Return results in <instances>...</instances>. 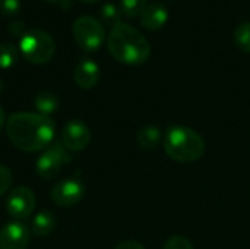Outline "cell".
Segmentation results:
<instances>
[{"label": "cell", "mask_w": 250, "mask_h": 249, "mask_svg": "<svg viewBox=\"0 0 250 249\" xmlns=\"http://www.w3.org/2000/svg\"><path fill=\"white\" fill-rule=\"evenodd\" d=\"M72 157L69 156V151L63 147V144H53L50 145L37 160L35 163V173L41 179H53L56 178L63 164L70 163Z\"/></svg>", "instance_id": "8992f818"}, {"label": "cell", "mask_w": 250, "mask_h": 249, "mask_svg": "<svg viewBox=\"0 0 250 249\" xmlns=\"http://www.w3.org/2000/svg\"><path fill=\"white\" fill-rule=\"evenodd\" d=\"M146 4H148V0H120L122 13L127 18L141 16Z\"/></svg>", "instance_id": "ac0fdd59"}, {"label": "cell", "mask_w": 250, "mask_h": 249, "mask_svg": "<svg viewBox=\"0 0 250 249\" xmlns=\"http://www.w3.org/2000/svg\"><path fill=\"white\" fill-rule=\"evenodd\" d=\"M53 4H59L63 10H67V9H72L73 6V0H47Z\"/></svg>", "instance_id": "d4e9b609"}, {"label": "cell", "mask_w": 250, "mask_h": 249, "mask_svg": "<svg viewBox=\"0 0 250 249\" xmlns=\"http://www.w3.org/2000/svg\"><path fill=\"white\" fill-rule=\"evenodd\" d=\"M6 134L12 145L25 153L41 151L54 139L56 125L50 116L16 112L6 120Z\"/></svg>", "instance_id": "6da1fadb"}, {"label": "cell", "mask_w": 250, "mask_h": 249, "mask_svg": "<svg viewBox=\"0 0 250 249\" xmlns=\"http://www.w3.org/2000/svg\"><path fill=\"white\" fill-rule=\"evenodd\" d=\"M78 1H82V3H95L98 0H78Z\"/></svg>", "instance_id": "4316f807"}, {"label": "cell", "mask_w": 250, "mask_h": 249, "mask_svg": "<svg viewBox=\"0 0 250 249\" xmlns=\"http://www.w3.org/2000/svg\"><path fill=\"white\" fill-rule=\"evenodd\" d=\"M110 54L120 63L138 66L151 56V44L142 32L129 23H117L111 28L107 38Z\"/></svg>", "instance_id": "7a4b0ae2"}, {"label": "cell", "mask_w": 250, "mask_h": 249, "mask_svg": "<svg viewBox=\"0 0 250 249\" xmlns=\"http://www.w3.org/2000/svg\"><path fill=\"white\" fill-rule=\"evenodd\" d=\"M101 18L107 23H111L113 26L120 23V19H122V9H120V6H116L114 3L104 4L101 7Z\"/></svg>", "instance_id": "d6986e66"}, {"label": "cell", "mask_w": 250, "mask_h": 249, "mask_svg": "<svg viewBox=\"0 0 250 249\" xmlns=\"http://www.w3.org/2000/svg\"><path fill=\"white\" fill-rule=\"evenodd\" d=\"M168 10L163 3H149L141 13V25L148 31H157L168 21Z\"/></svg>", "instance_id": "7c38bea8"}, {"label": "cell", "mask_w": 250, "mask_h": 249, "mask_svg": "<svg viewBox=\"0 0 250 249\" xmlns=\"http://www.w3.org/2000/svg\"><path fill=\"white\" fill-rule=\"evenodd\" d=\"M12 185V172L6 166L0 164V197H3Z\"/></svg>", "instance_id": "7402d4cb"}, {"label": "cell", "mask_w": 250, "mask_h": 249, "mask_svg": "<svg viewBox=\"0 0 250 249\" xmlns=\"http://www.w3.org/2000/svg\"><path fill=\"white\" fill-rule=\"evenodd\" d=\"M91 131L82 120H70L62 132V144L67 151H82L89 145Z\"/></svg>", "instance_id": "9c48e42d"}, {"label": "cell", "mask_w": 250, "mask_h": 249, "mask_svg": "<svg viewBox=\"0 0 250 249\" xmlns=\"http://www.w3.org/2000/svg\"><path fill=\"white\" fill-rule=\"evenodd\" d=\"M34 208L35 194L28 186H18L10 191L6 201V210L16 222L28 219L34 213Z\"/></svg>", "instance_id": "52a82bcc"}, {"label": "cell", "mask_w": 250, "mask_h": 249, "mask_svg": "<svg viewBox=\"0 0 250 249\" xmlns=\"http://www.w3.org/2000/svg\"><path fill=\"white\" fill-rule=\"evenodd\" d=\"M7 31L15 38H22L26 34V26L21 19H13L7 23Z\"/></svg>", "instance_id": "603a6c76"}, {"label": "cell", "mask_w": 250, "mask_h": 249, "mask_svg": "<svg viewBox=\"0 0 250 249\" xmlns=\"http://www.w3.org/2000/svg\"><path fill=\"white\" fill-rule=\"evenodd\" d=\"M136 141H138V145L142 150L151 151V150H154L160 144V141H161V131H160V128L152 126V125L144 126V128H141L138 131Z\"/></svg>", "instance_id": "5bb4252c"}, {"label": "cell", "mask_w": 250, "mask_h": 249, "mask_svg": "<svg viewBox=\"0 0 250 249\" xmlns=\"http://www.w3.org/2000/svg\"><path fill=\"white\" fill-rule=\"evenodd\" d=\"M21 12V0H0V15L13 18Z\"/></svg>", "instance_id": "44dd1931"}, {"label": "cell", "mask_w": 250, "mask_h": 249, "mask_svg": "<svg viewBox=\"0 0 250 249\" xmlns=\"http://www.w3.org/2000/svg\"><path fill=\"white\" fill-rule=\"evenodd\" d=\"M163 249H195L193 248V244L185 238V236H180V235H174L171 238H168L164 245Z\"/></svg>", "instance_id": "ffe728a7"}, {"label": "cell", "mask_w": 250, "mask_h": 249, "mask_svg": "<svg viewBox=\"0 0 250 249\" xmlns=\"http://www.w3.org/2000/svg\"><path fill=\"white\" fill-rule=\"evenodd\" d=\"M73 79L76 85L82 90H91L94 88L100 81V68L98 65L91 59L81 60L73 72Z\"/></svg>", "instance_id": "8fae6325"}, {"label": "cell", "mask_w": 250, "mask_h": 249, "mask_svg": "<svg viewBox=\"0 0 250 249\" xmlns=\"http://www.w3.org/2000/svg\"><path fill=\"white\" fill-rule=\"evenodd\" d=\"M34 104L40 114L50 116L59 109V98L56 97V94L50 91H41L34 98Z\"/></svg>", "instance_id": "9a60e30c"}, {"label": "cell", "mask_w": 250, "mask_h": 249, "mask_svg": "<svg viewBox=\"0 0 250 249\" xmlns=\"http://www.w3.org/2000/svg\"><path fill=\"white\" fill-rule=\"evenodd\" d=\"M3 125H4V112H3V109H1V106H0V131H1V128H3Z\"/></svg>", "instance_id": "484cf974"}, {"label": "cell", "mask_w": 250, "mask_h": 249, "mask_svg": "<svg viewBox=\"0 0 250 249\" xmlns=\"http://www.w3.org/2000/svg\"><path fill=\"white\" fill-rule=\"evenodd\" d=\"M234 43L242 51L250 53V22H243L234 29Z\"/></svg>", "instance_id": "e0dca14e"}, {"label": "cell", "mask_w": 250, "mask_h": 249, "mask_svg": "<svg viewBox=\"0 0 250 249\" xmlns=\"http://www.w3.org/2000/svg\"><path fill=\"white\" fill-rule=\"evenodd\" d=\"M72 31H73V38L76 44L83 51H88V53L98 50L105 40V31H104L103 23L89 15L79 16L75 21Z\"/></svg>", "instance_id": "5b68a950"}, {"label": "cell", "mask_w": 250, "mask_h": 249, "mask_svg": "<svg viewBox=\"0 0 250 249\" xmlns=\"http://www.w3.org/2000/svg\"><path fill=\"white\" fill-rule=\"evenodd\" d=\"M31 230L21 222H9L0 229V249H26Z\"/></svg>", "instance_id": "30bf717a"}, {"label": "cell", "mask_w": 250, "mask_h": 249, "mask_svg": "<svg viewBox=\"0 0 250 249\" xmlns=\"http://www.w3.org/2000/svg\"><path fill=\"white\" fill-rule=\"evenodd\" d=\"M19 57V48L13 43L0 44V69H9L15 66Z\"/></svg>", "instance_id": "2e32d148"}, {"label": "cell", "mask_w": 250, "mask_h": 249, "mask_svg": "<svg viewBox=\"0 0 250 249\" xmlns=\"http://www.w3.org/2000/svg\"><path fill=\"white\" fill-rule=\"evenodd\" d=\"M85 195L83 183L79 179L69 178L57 182L51 189V200L59 207H72L82 201Z\"/></svg>", "instance_id": "ba28073f"}, {"label": "cell", "mask_w": 250, "mask_h": 249, "mask_svg": "<svg viewBox=\"0 0 250 249\" xmlns=\"http://www.w3.org/2000/svg\"><path fill=\"white\" fill-rule=\"evenodd\" d=\"M114 249H145V247L138 241H125L119 244Z\"/></svg>", "instance_id": "cb8c5ba5"}, {"label": "cell", "mask_w": 250, "mask_h": 249, "mask_svg": "<svg viewBox=\"0 0 250 249\" xmlns=\"http://www.w3.org/2000/svg\"><path fill=\"white\" fill-rule=\"evenodd\" d=\"M57 225V219L56 216L45 210V211H40L31 223V233L37 238H44L53 233V230L56 229Z\"/></svg>", "instance_id": "4fadbf2b"}, {"label": "cell", "mask_w": 250, "mask_h": 249, "mask_svg": "<svg viewBox=\"0 0 250 249\" xmlns=\"http://www.w3.org/2000/svg\"><path fill=\"white\" fill-rule=\"evenodd\" d=\"M1 91H3V81L0 79V92H1Z\"/></svg>", "instance_id": "83f0119b"}, {"label": "cell", "mask_w": 250, "mask_h": 249, "mask_svg": "<svg viewBox=\"0 0 250 249\" xmlns=\"http://www.w3.org/2000/svg\"><path fill=\"white\" fill-rule=\"evenodd\" d=\"M164 150L171 160L188 164L198 161L204 156L205 141L195 129L174 125L166 132Z\"/></svg>", "instance_id": "3957f363"}, {"label": "cell", "mask_w": 250, "mask_h": 249, "mask_svg": "<svg viewBox=\"0 0 250 249\" xmlns=\"http://www.w3.org/2000/svg\"><path fill=\"white\" fill-rule=\"evenodd\" d=\"M19 51L23 59L32 65H44L50 62L56 53V43L53 37L40 29H29L19 41Z\"/></svg>", "instance_id": "277c9868"}]
</instances>
